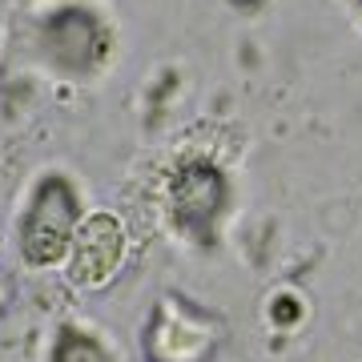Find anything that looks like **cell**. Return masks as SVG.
Masks as SVG:
<instances>
[{"instance_id": "obj_1", "label": "cell", "mask_w": 362, "mask_h": 362, "mask_svg": "<svg viewBox=\"0 0 362 362\" xmlns=\"http://www.w3.org/2000/svg\"><path fill=\"white\" fill-rule=\"evenodd\" d=\"M77 194L69 189V181L49 177L40 181L37 202L28 209L25 230H21V250L33 266H52L65 258V250L77 238Z\"/></svg>"}, {"instance_id": "obj_2", "label": "cell", "mask_w": 362, "mask_h": 362, "mask_svg": "<svg viewBox=\"0 0 362 362\" xmlns=\"http://www.w3.org/2000/svg\"><path fill=\"white\" fill-rule=\"evenodd\" d=\"M218 334L206 314L189 310L177 298H165L145 334V350L153 362H206Z\"/></svg>"}, {"instance_id": "obj_3", "label": "cell", "mask_w": 362, "mask_h": 362, "mask_svg": "<svg viewBox=\"0 0 362 362\" xmlns=\"http://www.w3.org/2000/svg\"><path fill=\"white\" fill-rule=\"evenodd\" d=\"M121 254H125L121 221L109 218V214H93V218L77 230V238H73V266H69V278L77 286L109 282L113 270L121 266Z\"/></svg>"}, {"instance_id": "obj_4", "label": "cell", "mask_w": 362, "mask_h": 362, "mask_svg": "<svg viewBox=\"0 0 362 362\" xmlns=\"http://www.w3.org/2000/svg\"><path fill=\"white\" fill-rule=\"evenodd\" d=\"M226 202V181L209 161H185L173 177L169 189V206H173V221L189 233H206L214 214Z\"/></svg>"}, {"instance_id": "obj_5", "label": "cell", "mask_w": 362, "mask_h": 362, "mask_svg": "<svg viewBox=\"0 0 362 362\" xmlns=\"http://www.w3.org/2000/svg\"><path fill=\"white\" fill-rule=\"evenodd\" d=\"M45 45L65 69H93L101 65L105 52H109V33H105V25L93 13L65 8V13H57L49 21Z\"/></svg>"}, {"instance_id": "obj_6", "label": "cell", "mask_w": 362, "mask_h": 362, "mask_svg": "<svg viewBox=\"0 0 362 362\" xmlns=\"http://www.w3.org/2000/svg\"><path fill=\"white\" fill-rule=\"evenodd\" d=\"M52 362H109V358L101 354V346H97L93 338L77 334V330H65V334H61V342H57Z\"/></svg>"}, {"instance_id": "obj_7", "label": "cell", "mask_w": 362, "mask_h": 362, "mask_svg": "<svg viewBox=\"0 0 362 362\" xmlns=\"http://www.w3.org/2000/svg\"><path fill=\"white\" fill-rule=\"evenodd\" d=\"M270 314H274V318H278L282 326H294V322H298V314H302V310H298V302H294V298H278V302L270 306Z\"/></svg>"}, {"instance_id": "obj_8", "label": "cell", "mask_w": 362, "mask_h": 362, "mask_svg": "<svg viewBox=\"0 0 362 362\" xmlns=\"http://www.w3.org/2000/svg\"><path fill=\"white\" fill-rule=\"evenodd\" d=\"M4 302H8V294H4V282H0V310H4Z\"/></svg>"}]
</instances>
